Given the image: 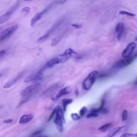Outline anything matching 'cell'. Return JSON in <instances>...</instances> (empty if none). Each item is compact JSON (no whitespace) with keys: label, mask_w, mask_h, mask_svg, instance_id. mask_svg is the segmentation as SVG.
Wrapping results in <instances>:
<instances>
[{"label":"cell","mask_w":137,"mask_h":137,"mask_svg":"<svg viewBox=\"0 0 137 137\" xmlns=\"http://www.w3.org/2000/svg\"><path fill=\"white\" fill-rule=\"evenodd\" d=\"M63 112L60 106L58 105L56 107V115L54 122L60 133H62L64 131L63 124L66 123Z\"/></svg>","instance_id":"obj_1"},{"label":"cell","mask_w":137,"mask_h":137,"mask_svg":"<svg viewBox=\"0 0 137 137\" xmlns=\"http://www.w3.org/2000/svg\"><path fill=\"white\" fill-rule=\"evenodd\" d=\"M98 74L97 71H94L88 76L83 83V86L85 90L87 91L90 89L95 83Z\"/></svg>","instance_id":"obj_2"},{"label":"cell","mask_w":137,"mask_h":137,"mask_svg":"<svg viewBox=\"0 0 137 137\" xmlns=\"http://www.w3.org/2000/svg\"><path fill=\"white\" fill-rule=\"evenodd\" d=\"M18 27L15 26L7 28L0 34V41L3 42L11 37L17 30Z\"/></svg>","instance_id":"obj_3"},{"label":"cell","mask_w":137,"mask_h":137,"mask_svg":"<svg viewBox=\"0 0 137 137\" xmlns=\"http://www.w3.org/2000/svg\"><path fill=\"white\" fill-rule=\"evenodd\" d=\"M76 54V53L74 50L69 48L62 54L59 55L57 58L59 64L63 63L69 60L73 54Z\"/></svg>","instance_id":"obj_4"},{"label":"cell","mask_w":137,"mask_h":137,"mask_svg":"<svg viewBox=\"0 0 137 137\" xmlns=\"http://www.w3.org/2000/svg\"><path fill=\"white\" fill-rule=\"evenodd\" d=\"M71 88L69 86H67L61 89L59 92L56 96L51 98V99L53 101H56L64 95L70 94L72 92Z\"/></svg>","instance_id":"obj_5"},{"label":"cell","mask_w":137,"mask_h":137,"mask_svg":"<svg viewBox=\"0 0 137 137\" xmlns=\"http://www.w3.org/2000/svg\"><path fill=\"white\" fill-rule=\"evenodd\" d=\"M136 46V44L132 42L127 46L122 54V57L126 58L128 57L132 54Z\"/></svg>","instance_id":"obj_6"},{"label":"cell","mask_w":137,"mask_h":137,"mask_svg":"<svg viewBox=\"0 0 137 137\" xmlns=\"http://www.w3.org/2000/svg\"><path fill=\"white\" fill-rule=\"evenodd\" d=\"M133 61V58L129 57L117 62L116 64V66L120 68H123L131 64Z\"/></svg>","instance_id":"obj_7"},{"label":"cell","mask_w":137,"mask_h":137,"mask_svg":"<svg viewBox=\"0 0 137 137\" xmlns=\"http://www.w3.org/2000/svg\"><path fill=\"white\" fill-rule=\"evenodd\" d=\"M40 85V84L37 83L28 86L22 91L21 93V95L23 97L25 96L36 89Z\"/></svg>","instance_id":"obj_8"},{"label":"cell","mask_w":137,"mask_h":137,"mask_svg":"<svg viewBox=\"0 0 137 137\" xmlns=\"http://www.w3.org/2000/svg\"><path fill=\"white\" fill-rule=\"evenodd\" d=\"M124 29V25L123 23H119L116 25L115 28V31L118 33L117 38L119 40H121Z\"/></svg>","instance_id":"obj_9"},{"label":"cell","mask_w":137,"mask_h":137,"mask_svg":"<svg viewBox=\"0 0 137 137\" xmlns=\"http://www.w3.org/2000/svg\"><path fill=\"white\" fill-rule=\"evenodd\" d=\"M22 73L20 74L14 78V79L6 83L4 85L3 88L4 89H7V88L11 87L20 79L22 76Z\"/></svg>","instance_id":"obj_10"},{"label":"cell","mask_w":137,"mask_h":137,"mask_svg":"<svg viewBox=\"0 0 137 137\" xmlns=\"http://www.w3.org/2000/svg\"><path fill=\"white\" fill-rule=\"evenodd\" d=\"M33 117V115L31 114L24 115L21 117L19 122L21 124L26 123L30 121Z\"/></svg>","instance_id":"obj_11"},{"label":"cell","mask_w":137,"mask_h":137,"mask_svg":"<svg viewBox=\"0 0 137 137\" xmlns=\"http://www.w3.org/2000/svg\"><path fill=\"white\" fill-rule=\"evenodd\" d=\"M43 14L42 12L36 14L32 19L31 21V25L34 27L36 22L42 18Z\"/></svg>","instance_id":"obj_12"},{"label":"cell","mask_w":137,"mask_h":137,"mask_svg":"<svg viewBox=\"0 0 137 137\" xmlns=\"http://www.w3.org/2000/svg\"><path fill=\"white\" fill-rule=\"evenodd\" d=\"M39 70L34 72L28 76L25 79L24 82L28 83L32 81L34 82Z\"/></svg>","instance_id":"obj_13"},{"label":"cell","mask_w":137,"mask_h":137,"mask_svg":"<svg viewBox=\"0 0 137 137\" xmlns=\"http://www.w3.org/2000/svg\"><path fill=\"white\" fill-rule=\"evenodd\" d=\"M59 64L57 57L53 58L49 61L46 64V66L47 67L51 68L55 65Z\"/></svg>","instance_id":"obj_14"},{"label":"cell","mask_w":137,"mask_h":137,"mask_svg":"<svg viewBox=\"0 0 137 137\" xmlns=\"http://www.w3.org/2000/svg\"><path fill=\"white\" fill-rule=\"evenodd\" d=\"M11 15L6 13L0 17V24H3L8 21Z\"/></svg>","instance_id":"obj_15"},{"label":"cell","mask_w":137,"mask_h":137,"mask_svg":"<svg viewBox=\"0 0 137 137\" xmlns=\"http://www.w3.org/2000/svg\"><path fill=\"white\" fill-rule=\"evenodd\" d=\"M124 126L119 127V128H117L114 129L109 133L108 136L110 137H114L124 127Z\"/></svg>","instance_id":"obj_16"},{"label":"cell","mask_w":137,"mask_h":137,"mask_svg":"<svg viewBox=\"0 0 137 137\" xmlns=\"http://www.w3.org/2000/svg\"><path fill=\"white\" fill-rule=\"evenodd\" d=\"M63 36V34H61L53 39L51 43V46H54L59 43L61 40Z\"/></svg>","instance_id":"obj_17"},{"label":"cell","mask_w":137,"mask_h":137,"mask_svg":"<svg viewBox=\"0 0 137 137\" xmlns=\"http://www.w3.org/2000/svg\"><path fill=\"white\" fill-rule=\"evenodd\" d=\"M73 101V100L72 99H64L63 100L62 103L64 112L65 111L67 105L71 103Z\"/></svg>","instance_id":"obj_18"},{"label":"cell","mask_w":137,"mask_h":137,"mask_svg":"<svg viewBox=\"0 0 137 137\" xmlns=\"http://www.w3.org/2000/svg\"><path fill=\"white\" fill-rule=\"evenodd\" d=\"M105 103V102L104 99H103L101 101V104L100 107L98 109H92L91 110V112L97 113L102 111V110L104 109Z\"/></svg>","instance_id":"obj_19"},{"label":"cell","mask_w":137,"mask_h":137,"mask_svg":"<svg viewBox=\"0 0 137 137\" xmlns=\"http://www.w3.org/2000/svg\"><path fill=\"white\" fill-rule=\"evenodd\" d=\"M112 125V124L111 123H108L101 126L98 129V130L100 131L104 132L106 131L109 128H110V127H111Z\"/></svg>","instance_id":"obj_20"},{"label":"cell","mask_w":137,"mask_h":137,"mask_svg":"<svg viewBox=\"0 0 137 137\" xmlns=\"http://www.w3.org/2000/svg\"><path fill=\"white\" fill-rule=\"evenodd\" d=\"M19 4L18 2H17L12 7L11 9H9L6 13L11 15L16 9Z\"/></svg>","instance_id":"obj_21"},{"label":"cell","mask_w":137,"mask_h":137,"mask_svg":"<svg viewBox=\"0 0 137 137\" xmlns=\"http://www.w3.org/2000/svg\"><path fill=\"white\" fill-rule=\"evenodd\" d=\"M44 129H42L35 131L33 132L31 135L30 136L34 137L37 136V135L40 134L44 132Z\"/></svg>","instance_id":"obj_22"},{"label":"cell","mask_w":137,"mask_h":137,"mask_svg":"<svg viewBox=\"0 0 137 137\" xmlns=\"http://www.w3.org/2000/svg\"><path fill=\"white\" fill-rule=\"evenodd\" d=\"M30 11V8L28 7H26L23 9L21 11V13L25 15H26Z\"/></svg>","instance_id":"obj_23"},{"label":"cell","mask_w":137,"mask_h":137,"mask_svg":"<svg viewBox=\"0 0 137 137\" xmlns=\"http://www.w3.org/2000/svg\"><path fill=\"white\" fill-rule=\"evenodd\" d=\"M128 111L126 110H124L122 114V121H126L128 118Z\"/></svg>","instance_id":"obj_24"},{"label":"cell","mask_w":137,"mask_h":137,"mask_svg":"<svg viewBox=\"0 0 137 137\" xmlns=\"http://www.w3.org/2000/svg\"><path fill=\"white\" fill-rule=\"evenodd\" d=\"M121 137H137V134L124 133L122 135Z\"/></svg>","instance_id":"obj_25"},{"label":"cell","mask_w":137,"mask_h":137,"mask_svg":"<svg viewBox=\"0 0 137 137\" xmlns=\"http://www.w3.org/2000/svg\"><path fill=\"white\" fill-rule=\"evenodd\" d=\"M71 116L72 119L74 121L78 120L80 119V116L76 113H72Z\"/></svg>","instance_id":"obj_26"},{"label":"cell","mask_w":137,"mask_h":137,"mask_svg":"<svg viewBox=\"0 0 137 137\" xmlns=\"http://www.w3.org/2000/svg\"><path fill=\"white\" fill-rule=\"evenodd\" d=\"M119 13L121 15H127L132 17H135L136 15V14H135L131 13L124 11H121Z\"/></svg>","instance_id":"obj_27"},{"label":"cell","mask_w":137,"mask_h":137,"mask_svg":"<svg viewBox=\"0 0 137 137\" xmlns=\"http://www.w3.org/2000/svg\"><path fill=\"white\" fill-rule=\"evenodd\" d=\"M56 107H55L53 110L52 112L51 113L50 116L49 117L48 119L47 120V122H49L51 121V120L53 118L55 114L56 113Z\"/></svg>","instance_id":"obj_28"},{"label":"cell","mask_w":137,"mask_h":137,"mask_svg":"<svg viewBox=\"0 0 137 137\" xmlns=\"http://www.w3.org/2000/svg\"><path fill=\"white\" fill-rule=\"evenodd\" d=\"M98 115L96 113L92 112L88 114L86 116V118L87 119H90L93 117H96L98 116Z\"/></svg>","instance_id":"obj_29"},{"label":"cell","mask_w":137,"mask_h":137,"mask_svg":"<svg viewBox=\"0 0 137 137\" xmlns=\"http://www.w3.org/2000/svg\"><path fill=\"white\" fill-rule=\"evenodd\" d=\"M87 110V108L85 107H83L80 110V115L81 116H83Z\"/></svg>","instance_id":"obj_30"},{"label":"cell","mask_w":137,"mask_h":137,"mask_svg":"<svg viewBox=\"0 0 137 137\" xmlns=\"http://www.w3.org/2000/svg\"><path fill=\"white\" fill-rule=\"evenodd\" d=\"M29 97H28L26 99H24L17 106V108H18L20 107L24 103L28 101L29 99Z\"/></svg>","instance_id":"obj_31"},{"label":"cell","mask_w":137,"mask_h":137,"mask_svg":"<svg viewBox=\"0 0 137 137\" xmlns=\"http://www.w3.org/2000/svg\"><path fill=\"white\" fill-rule=\"evenodd\" d=\"M72 26L76 29L80 28H81L82 26V25L81 24H72Z\"/></svg>","instance_id":"obj_32"},{"label":"cell","mask_w":137,"mask_h":137,"mask_svg":"<svg viewBox=\"0 0 137 137\" xmlns=\"http://www.w3.org/2000/svg\"><path fill=\"white\" fill-rule=\"evenodd\" d=\"M6 53V51L5 50H2L0 52V58L3 57Z\"/></svg>","instance_id":"obj_33"},{"label":"cell","mask_w":137,"mask_h":137,"mask_svg":"<svg viewBox=\"0 0 137 137\" xmlns=\"http://www.w3.org/2000/svg\"><path fill=\"white\" fill-rule=\"evenodd\" d=\"M66 1L67 0H58L56 2V3L58 4H63L65 3Z\"/></svg>","instance_id":"obj_34"},{"label":"cell","mask_w":137,"mask_h":137,"mask_svg":"<svg viewBox=\"0 0 137 137\" xmlns=\"http://www.w3.org/2000/svg\"><path fill=\"white\" fill-rule=\"evenodd\" d=\"M13 120L12 119H9L4 120L3 121V123H10L12 122Z\"/></svg>","instance_id":"obj_35"},{"label":"cell","mask_w":137,"mask_h":137,"mask_svg":"<svg viewBox=\"0 0 137 137\" xmlns=\"http://www.w3.org/2000/svg\"><path fill=\"white\" fill-rule=\"evenodd\" d=\"M102 111V113L103 114H107L109 112L108 110L106 109H103Z\"/></svg>","instance_id":"obj_36"},{"label":"cell","mask_w":137,"mask_h":137,"mask_svg":"<svg viewBox=\"0 0 137 137\" xmlns=\"http://www.w3.org/2000/svg\"><path fill=\"white\" fill-rule=\"evenodd\" d=\"M75 94L76 95V96H77L78 95H79V90L77 89L75 91Z\"/></svg>","instance_id":"obj_37"},{"label":"cell","mask_w":137,"mask_h":137,"mask_svg":"<svg viewBox=\"0 0 137 137\" xmlns=\"http://www.w3.org/2000/svg\"><path fill=\"white\" fill-rule=\"evenodd\" d=\"M134 84L135 85H137V79L135 81Z\"/></svg>","instance_id":"obj_38"},{"label":"cell","mask_w":137,"mask_h":137,"mask_svg":"<svg viewBox=\"0 0 137 137\" xmlns=\"http://www.w3.org/2000/svg\"><path fill=\"white\" fill-rule=\"evenodd\" d=\"M32 1V0H24L25 1Z\"/></svg>","instance_id":"obj_39"},{"label":"cell","mask_w":137,"mask_h":137,"mask_svg":"<svg viewBox=\"0 0 137 137\" xmlns=\"http://www.w3.org/2000/svg\"><path fill=\"white\" fill-rule=\"evenodd\" d=\"M135 40L136 41H137V37L136 38Z\"/></svg>","instance_id":"obj_40"}]
</instances>
